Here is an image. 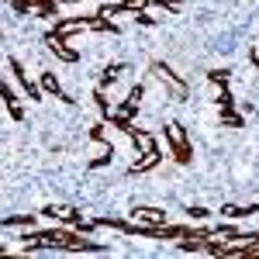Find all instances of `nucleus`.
<instances>
[{
	"instance_id": "17",
	"label": "nucleus",
	"mask_w": 259,
	"mask_h": 259,
	"mask_svg": "<svg viewBox=\"0 0 259 259\" xmlns=\"http://www.w3.org/2000/svg\"><path fill=\"white\" fill-rule=\"evenodd\" d=\"M94 104H97V111H100V118H107L114 107H111V100H107V90L104 87H94Z\"/></svg>"
},
{
	"instance_id": "18",
	"label": "nucleus",
	"mask_w": 259,
	"mask_h": 259,
	"mask_svg": "<svg viewBox=\"0 0 259 259\" xmlns=\"http://www.w3.org/2000/svg\"><path fill=\"white\" fill-rule=\"evenodd\" d=\"M111 159H114V145H104V152L90 159V169H100V166H107Z\"/></svg>"
},
{
	"instance_id": "13",
	"label": "nucleus",
	"mask_w": 259,
	"mask_h": 259,
	"mask_svg": "<svg viewBox=\"0 0 259 259\" xmlns=\"http://www.w3.org/2000/svg\"><path fill=\"white\" fill-rule=\"evenodd\" d=\"M124 69H128L124 62H111V66H104V76L97 80V87H104V90H107L111 83H118V80H121V73H124Z\"/></svg>"
},
{
	"instance_id": "10",
	"label": "nucleus",
	"mask_w": 259,
	"mask_h": 259,
	"mask_svg": "<svg viewBox=\"0 0 259 259\" xmlns=\"http://www.w3.org/2000/svg\"><path fill=\"white\" fill-rule=\"evenodd\" d=\"M128 139H132V145H135L139 152H149V149H156V145H159L156 135H152V132H145V128H132V132H128Z\"/></svg>"
},
{
	"instance_id": "2",
	"label": "nucleus",
	"mask_w": 259,
	"mask_h": 259,
	"mask_svg": "<svg viewBox=\"0 0 259 259\" xmlns=\"http://www.w3.org/2000/svg\"><path fill=\"white\" fill-rule=\"evenodd\" d=\"M162 139H166V152H169L177 162H183V166H187V162L194 159V145H190V139H187V128H183L180 121H169V124H166Z\"/></svg>"
},
{
	"instance_id": "20",
	"label": "nucleus",
	"mask_w": 259,
	"mask_h": 259,
	"mask_svg": "<svg viewBox=\"0 0 259 259\" xmlns=\"http://www.w3.org/2000/svg\"><path fill=\"white\" fill-rule=\"evenodd\" d=\"M187 218H190V221H207V218H211V211L200 207V204H190V207H187Z\"/></svg>"
},
{
	"instance_id": "3",
	"label": "nucleus",
	"mask_w": 259,
	"mask_h": 259,
	"mask_svg": "<svg viewBox=\"0 0 259 259\" xmlns=\"http://www.w3.org/2000/svg\"><path fill=\"white\" fill-rule=\"evenodd\" d=\"M41 214L49 221H56V225H69V228L83 218V211H76L73 204H49V207H41Z\"/></svg>"
},
{
	"instance_id": "9",
	"label": "nucleus",
	"mask_w": 259,
	"mask_h": 259,
	"mask_svg": "<svg viewBox=\"0 0 259 259\" xmlns=\"http://www.w3.org/2000/svg\"><path fill=\"white\" fill-rule=\"evenodd\" d=\"M52 31H56L59 38H69V35H76V31H90V18H59Z\"/></svg>"
},
{
	"instance_id": "22",
	"label": "nucleus",
	"mask_w": 259,
	"mask_h": 259,
	"mask_svg": "<svg viewBox=\"0 0 259 259\" xmlns=\"http://www.w3.org/2000/svg\"><path fill=\"white\" fill-rule=\"evenodd\" d=\"M104 128H107V121H97V124L90 128V139H94V142H111V139H107V132H104Z\"/></svg>"
},
{
	"instance_id": "1",
	"label": "nucleus",
	"mask_w": 259,
	"mask_h": 259,
	"mask_svg": "<svg viewBox=\"0 0 259 259\" xmlns=\"http://www.w3.org/2000/svg\"><path fill=\"white\" fill-rule=\"evenodd\" d=\"M149 73H152V80H159L162 87H166V94L177 100V104H183L187 100V94H190V87H187V80L180 76L173 66H166L162 59H156L152 66H149Z\"/></svg>"
},
{
	"instance_id": "7",
	"label": "nucleus",
	"mask_w": 259,
	"mask_h": 259,
	"mask_svg": "<svg viewBox=\"0 0 259 259\" xmlns=\"http://www.w3.org/2000/svg\"><path fill=\"white\" fill-rule=\"evenodd\" d=\"M162 162V149L156 145V149H149V152H142L139 159L128 166V177H139V173H149V169H156Z\"/></svg>"
},
{
	"instance_id": "8",
	"label": "nucleus",
	"mask_w": 259,
	"mask_h": 259,
	"mask_svg": "<svg viewBox=\"0 0 259 259\" xmlns=\"http://www.w3.org/2000/svg\"><path fill=\"white\" fill-rule=\"evenodd\" d=\"M135 225H166V211H159V207H149V204H142V207H132V218Z\"/></svg>"
},
{
	"instance_id": "19",
	"label": "nucleus",
	"mask_w": 259,
	"mask_h": 259,
	"mask_svg": "<svg viewBox=\"0 0 259 259\" xmlns=\"http://www.w3.org/2000/svg\"><path fill=\"white\" fill-rule=\"evenodd\" d=\"M207 80L214 83V87H228L232 73H228V69H207Z\"/></svg>"
},
{
	"instance_id": "15",
	"label": "nucleus",
	"mask_w": 259,
	"mask_h": 259,
	"mask_svg": "<svg viewBox=\"0 0 259 259\" xmlns=\"http://www.w3.org/2000/svg\"><path fill=\"white\" fill-rule=\"evenodd\" d=\"M4 228H24V232H31L35 228V214H11V218L0 221Z\"/></svg>"
},
{
	"instance_id": "4",
	"label": "nucleus",
	"mask_w": 259,
	"mask_h": 259,
	"mask_svg": "<svg viewBox=\"0 0 259 259\" xmlns=\"http://www.w3.org/2000/svg\"><path fill=\"white\" fill-rule=\"evenodd\" d=\"M7 66H11V73H14L18 87L24 90V94H28V100H41V87L31 80V76H28V69L21 66V59H14V56H11V59H7Z\"/></svg>"
},
{
	"instance_id": "27",
	"label": "nucleus",
	"mask_w": 259,
	"mask_h": 259,
	"mask_svg": "<svg viewBox=\"0 0 259 259\" xmlns=\"http://www.w3.org/2000/svg\"><path fill=\"white\" fill-rule=\"evenodd\" d=\"M49 4H56V7H59V4H80V0H49Z\"/></svg>"
},
{
	"instance_id": "21",
	"label": "nucleus",
	"mask_w": 259,
	"mask_h": 259,
	"mask_svg": "<svg viewBox=\"0 0 259 259\" xmlns=\"http://www.w3.org/2000/svg\"><path fill=\"white\" fill-rule=\"evenodd\" d=\"M221 124H228V128H242V114H235V111L228 107V111H221Z\"/></svg>"
},
{
	"instance_id": "5",
	"label": "nucleus",
	"mask_w": 259,
	"mask_h": 259,
	"mask_svg": "<svg viewBox=\"0 0 259 259\" xmlns=\"http://www.w3.org/2000/svg\"><path fill=\"white\" fill-rule=\"evenodd\" d=\"M0 100H4V107H7L11 121H24V104H21V94L11 87V83H4V80H0Z\"/></svg>"
},
{
	"instance_id": "23",
	"label": "nucleus",
	"mask_w": 259,
	"mask_h": 259,
	"mask_svg": "<svg viewBox=\"0 0 259 259\" xmlns=\"http://www.w3.org/2000/svg\"><path fill=\"white\" fill-rule=\"evenodd\" d=\"M121 4H124V11L139 14V11H145V4H149V0H121Z\"/></svg>"
},
{
	"instance_id": "14",
	"label": "nucleus",
	"mask_w": 259,
	"mask_h": 259,
	"mask_svg": "<svg viewBox=\"0 0 259 259\" xmlns=\"http://www.w3.org/2000/svg\"><path fill=\"white\" fill-rule=\"evenodd\" d=\"M38 87H41V94H56V97H62V94H66L56 73H38Z\"/></svg>"
},
{
	"instance_id": "26",
	"label": "nucleus",
	"mask_w": 259,
	"mask_h": 259,
	"mask_svg": "<svg viewBox=\"0 0 259 259\" xmlns=\"http://www.w3.org/2000/svg\"><path fill=\"white\" fill-rule=\"evenodd\" d=\"M249 59H252V66H256V69H259V45H256V49H252V52H249Z\"/></svg>"
},
{
	"instance_id": "28",
	"label": "nucleus",
	"mask_w": 259,
	"mask_h": 259,
	"mask_svg": "<svg viewBox=\"0 0 259 259\" xmlns=\"http://www.w3.org/2000/svg\"><path fill=\"white\" fill-rule=\"evenodd\" d=\"M4 252H7V245H4V242H0V256H4Z\"/></svg>"
},
{
	"instance_id": "6",
	"label": "nucleus",
	"mask_w": 259,
	"mask_h": 259,
	"mask_svg": "<svg viewBox=\"0 0 259 259\" xmlns=\"http://www.w3.org/2000/svg\"><path fill=\"white\" fill-rule=\"evenodd\" d=\"M45 45H49V52H52L56 59H62V62H76V59H80V52H76V49H69V38H59L56 31H49V35H45Z\"/></svg>"
},
{
	"instance_id": "24",
	"label": "nucleus",
	"mask_w": 259,
	"mask_h": 259,
	"mask_svg": "<svg viewBox=\"0 0 259 259\" xmlns=\"http://www.w3.org/2000/svg\"><path fill=\"white\" fill-rule=\"evenodd\" d=\"M142 97H145V87H132V94H128V100H135V104H142Z\"/></svg>"
},
{
	"instance_id": "16",
	"label": "nucleus",
	"mask_w": 259,
	"mask_h": 259,
	"mask_svg": "<svg viewBox=\"0 0 259 259\" xmlns=\"http://www.w3.org/2000/svg\"><path fill=\"white\" fill-rule=\"evenodd\" d=\"M45 4H49V0H14L11 7H14L18 14H31V18H38V11L45 7Z\"/></svg>"
},
{
	"instance_id": "12",
	"label": "nucleus",
	"mask_w": 259,
	"mask_h": 259,
	"mask_svg": "<svg viewBox=\"0 0 259 259\" xmlns=\"http://www.w3.org/2000/svg\"><path fill=\"white\" fill-rule=\"evenodd\" d=\"M97 18H107L118 24V18H135L132 11H124V4H100L97 7Z\"/></svg>"
},
{
	"instance_id": "25",
	"label": "nucleus",
	"mask_w": 259,
	"mask_h": 259,
	"mask_svg": "<svg viewBox=\"0 0 259 259\" xmlns=\"http://www.w3.org/2000/svg\"><path fill=\"white\" fill-rule=\"evenodd\" d=\"M156 4H159V7H166L169 14H177V11H180V0H156Z\"/></svg>"
},
{
	"instance_id": "11",
	"label": "nucleus",
	"mask_w": 259,
	"mask_h": 259,
	"mask_svg": "<svg viewBox=\"0 0 259 259\" xmlns=\"http://www.w3.org/2000/svg\"><path fill=\"white\" fill-rule=\"evenodd\" d=\"M252 204H221V218L228 221H242V218H252Z\"/></svg>"
}]
</instances>
